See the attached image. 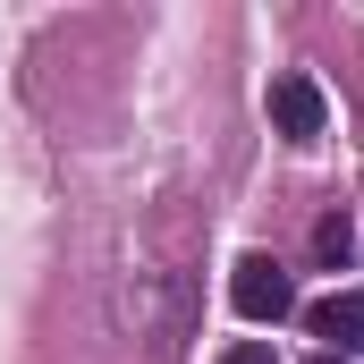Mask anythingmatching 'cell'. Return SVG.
<instances>
[{
    "instance_id": "6da1fadb",
    "label": "cell",
    "mask_w": 364,
    "mask_h": 364,
    "mask_svg": "<svg viewBox=\"0 0 364 364\" xmlns=\"http://www.w3.org/2000/svg\"><path fill=\"white\" fill-rule=\"evenodd\" d=\"M229 305H237L246 322H288V314H296V279L279 272L272 255H237V272H229Z\"/></svg>"
},
{
    "instance_id": "7a4b0ae2",
    "label": "cell",
    "mask_w": 364,
    "mask_h": 364,
    "mask_svg": "<svg viewBox=\"0 0 364 364\" xmlns=\"http://www.w3.org/2000/svg\"><path fill=\"white\" fill-rule=\"evenodd\" d=\"M322 119H331V102H322V85H314L305 68L272 77V127L288 136V144H314V136H322Z\"/></svg>"
},
{
    "instance_id": "3957f363",
    "label": "cell",
    "mask_w": 364,
    "mask_h": 364,
    "mask_svg": "<svg viewBox=\"0 0 364 364\" xmlns=\"http://www.w3.org/2000/svg\"><path fill=\"white\" fill-rule=\"evenodd\" d=\"M305 322H314L322 356H364V288H331Z\"/></svg>"
},
{
    "instance_id": "277c9868",
    "label": "cell",
    "mask_w": 364,
    "mask_h": 364,
    "mask_svg": "<svg viewBox=\"0 0 364 364\" xmlns=\"http://www.w3.org/2000/svg\"><path fill=\"white\" fill-rule=\"evenodd\" d=\"M314 255L339 272V263L356 255V220H348V212H322V220H314Z\"/></svg>"
},
{
    "instance_id": "5b68a950",
    "label": "cell",
    "mask_w": 364,
    "mask_h": 364,
    "mask_svg": "<svg viewBox=\"0 0 364 364\" xmlns=\"http://www.w3.org/2000/svg\"><path fill=\"white\" fill-rule=\"evenodd\" d=\"M220 364H279V356H272V348H263V339H237V348H229V356H220Z\"/></svg>"
},
{
    "instance_id": "8992f818",
    "label": "cell",
    "mask_w": 364,
    "mask_h": 364,
    "mask_svg": "<svg viewBox=\"0 0 364 364\" xmlns=\"http://www.w3.org/2000/svg\"><path fill=\"white\" fill-rule=\"evenodd\" d=\"M314 364H339V356H314Z\"/></svg>"
}]
</instances>
